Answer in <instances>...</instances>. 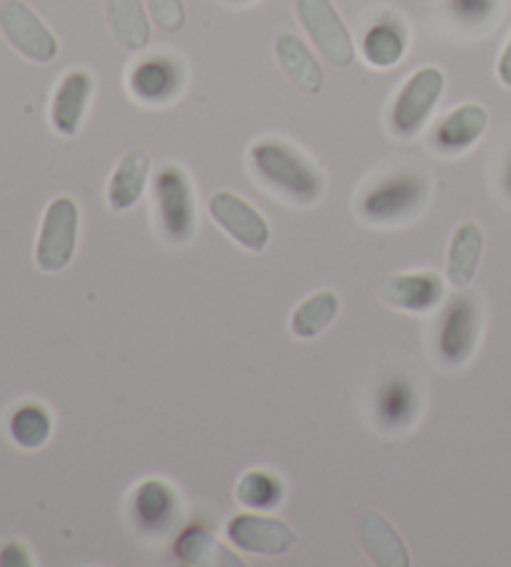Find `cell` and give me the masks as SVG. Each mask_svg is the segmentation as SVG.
I'll list each match as a JSON object with an SVG mask.
<instances>
[{"label":"cell","mask_w":511,"mask_h":567,"mask_svg":"<svg viewBox=\"0 0 511 567\" xmlns=\"http://www.w3.org/2000/svg\"><path fill=\"white\" fill-rule=\"evenodd\" d=\"M248 158L254 178L292 205H312L324 195L322 173L290 143L280 138L258 141Z\"/></svg>","instance_id":"6da1fadb"},{"label":"cell","mask_w":511,"mask_h":567,"mask_svg":"<svg viewBox=\"0 0 511 567\" xmlns=\"http://www.w3.org/2000/svg\"><path fill=\"white\" fill-rule=\"evenodd\" d=\"M429 200V181L425 173L399 168L382 175L359 195V218L372 225H395L411 220L425 210Z\"/></svg>","instance_id":"7a4b0ae2"},{"label":"cell","mask_w":511,"mask_h":567,"mask_svg":"<svg viewBox=\"0 0 511 567\" xmlns=\"http://www.w3.org/2000/svg\"><path fill=\"white\" fill-rule=\"evenodd\" d=\"M153 200L163 236L173 246H188L198 230V205L188 173L180 165H163L153 183Z\"/></svg>","instance_id":"3957f363"},{"label":"cell","mask_w":511,"mask_h":567,"mask_svg":"<svg viewBox=\"0 0 511 567\" xmlns=\"http://www.w3.org/2000/svg\"><path fill=\"white\" fill-rule=\"evenodd\" d=\"M441 93H445V73L439 68L427 65L411 73L392 103L389 131L401 141L415 138L435 113Z\"/></svg>","instance_id":"277c9868"},{"label":"cell","mask_w":511,"mask_h":567,"mask_svg":"<svg viewBox=\"0 0 511 567\" xmlns=\"http://www.w3.org/2000/svg\"><path fill=\"white\" fill-rule=\"evenodd\" d=\"M481 308L469 292L451 298L441 310L437 326V355L447 368H461L469 363L479 346Z\"/></svg>","instance_id":"5b68a950"},{"label":"cell","mask_w":511,"mask_h":567,"mask_svg":"<svg viewBox=\"0 0 511 567\" xmlns=\"http://www.w3.org/2000/svg\"><path fill=\"white\" fill-rule=\"evenodd\" d=\"M77 246V205L67 195L48 205L41 238H38L35 262L45 272L63 270L75 256Z\"/></svg>","instance_id":"8992f818"},{"label":"cell","mask_w":511,"mask_h":567,"mask_svg":"<svg viewBox=\"0 0 511 567\" xmlns=\"http://www.w3.org/2000/svg\"><path fill=\"white\" fill-rule=\"evenodd\" d=\"M302 28L317 45V51L334 65H350L355 58V43L332 0H298Z\"/></svg>","instance_id":"52a82bcc"},{"label":"cell","mask_w":511,"mask_h":567,"mask_svg":"<svg viewBox=\"0 0 511 567\" xmlns=\"http://www.w3.org/2000/svg\"><path fill=\"white\" fill-rule=\"evenodd\" d=\"M127 87L135 101L145 105H167L182 93L185 68L173 55H145L127 73Z\"/></svg>","instance_id":"ba28073f"},{"label":"cell","mask_w":511,"mask_h":567,"mask_svg":"<svg viewBox=\"0 0 511 567\" xmlns=\"http://www.w3.org/2000/svg\"><path fill=\"white\" fill-rule=\"evenodd\" d=\"M0 31L15 51L35 63H51L58 55L55 35L21 0H6L0 8Z\"/></svg>","instance_id":"9c48e42d"},{"label":"cell","mask_w":511,"mask_h":567,"mask_svg":"<svg viewBox=\"0 0 511 567\" xmlns=\"http://www.w3.org/2000/svg\"><path fill=\"white\" fill-rule=\"evenodd\" d=\"M208 208H210L212 220L222 225L225 233H228L232 240H238L242 248L260 252L264 250V246H268L270 240L268 220H264L262 213L254 210L248 200L240 198V195H234L230 190L215 193L208 203Z\"/></svg>","instance_id":"30bf717a"},{"label":"cell","mask_w":511,"mask_h":567,"mask_svg":"<svg viewBox=\"0 0 511 567\" xmlns=\"http://www.w3.org/2000/svg\"><path fill=\"white\" fill-rule=\"evenodd\" d=\"M489 125V113L484 105L479 103H465L449 111L445 118H441L435 131H431V148L437 153L447 155H461L467 153L471 145H477L481 135H484Z\"/></svg>","instance_id":"8fae6325"},{"label":"cell","mask_w":511,"mask_h":567,"mask_svg":"<svg viewBox=\"0 0 511 567\" xmlns=\"http://www.w3.org/2000/svg\"><path fill=\"white\" fill-rule=\"evenodd\" d=\"M228 537L244 553L258 555H282L294 545V533L278 517L264 515H234L228 523Z\"/></svg>","instance_id":"7c38bea8"},{"label":"cell","mask_w":511,"mask_h":567,"mask_svg":"<svg viewBox=\"0 0 511 567\" xmlns=\"http://www.w3.org/2000/svg\"><path fill=\"white\" fill-rule=\"evenodd\" d=\"M178 493L165 481H145L133 493L131 513L135 525L147 535H165L173 523L178 520Z\"/></svg>","instance_id":"4fadbf2b"},{"label":"cell","mask_w":511,"mask_h":567,"mask_svg":"<svg viewBox=\"0 0 511 567\" xmlns=\"http://www.w3.org/2000/svg\"><path fill=\"white\" fill-rule=\"evenodd\" d=\"M382 298L389 306L407 312H431L441 298H445V282L435 272H399V276H389L382 280L379 286Z\"/></svg>","instance_id":"5bb4252c"},{"label":"cell","mask_w":511,"mask_h":567,"mask_svg":"<svg viewBox=\"0 0 511 567\" xmlns=\"http://www.w3.org/2000/svg\"><path fill=\"white\" fill-rule=\"evenodd\" d=\"M419 415V393L405 375H392L377 388L375 420L385 433H401Z\"/></svg>","instance_id":"9a60e30c"},{"label":"cell","mask_w":511,"mask_h":567,"mask_svg":"<svg viewBox=\"0 0 511 567\" xmlns=\"http://www.w3.org/2000/svg\"><path fill=\"white\" fill-rule=\"evenodd\" d=\"M407 45L409 33L405 21L395 13H382L367 25L359 51L372 68H392L405 58Z\"/></svg>","instance_id":"2e32d148"},{"label":"cell","mask_w":511,"mask_h":567,"mask_svg":"<svg viewBox=\"0 0 511 567\" xmlns=\"http://www.w3.org/2000/svg\"><path fill=\"white\" fill-rule=\"evenodd\" d=\"M93 87V75L87 71H71L63 78L61 85L55 87L51 105V121L58 133L67 135V138L77 133L87 111V103H91Z\"/></svg>","instance_id":"e0dca14e"},{"label":"cell","mask_w":511,"mask_h":567,"mask_svg":"<svg viewBox=\"0 0 511 567\" xmlns=\"http://www.w3.org/2000/svg\"><path fill=\"white\" fill-rule=\"evenodd\" d=\"M359 543L372 563L382 567H407L409 553L399 533L379 513H365L357 523Z\"/></svg>","instance_id":"ac0fdd59"},{"label":"cell","mask_w":511,"mask_h":567,"mask_svg":"<svg viewBox=\"0 0 511 567\" xmlns=\"http://www.w3.org/2000/svg\"><path fill=\"white\" fill-rule=\"evenodd\" d=\"M147 175H150V155L135 148L117 163L111 183H107V203L115 213H125L143 198Z\"/></svg>","instance_id":"d6986e66"},{"label":"cell","mask_w":511,"mask_h":567,"mask_svg":"<svg viewBox=\"0 0 511 567\" xmlns=\"http://www.w3.org/2000/svg\"><path fill=\"white\" fill-rule=\"evenodd\" d=\"M481 246H484V236L477 223H461L455 230L449 243V260H447V276L455 288H467L477 276V266L481 258Z\"/></svg>","instance_id":"ffe728a7"},{"label":"cell","mask_w":511,"mask_h":567,"mask_svg":"<svg viewBox=\"0 0 511 567\" xmlns=\"http://www.w3.org/2000/svg\"><path fill=\"white\" fill-rule=\"evenodd\" d=\"M274 51H278L280 63L284 73L290 75V81L300 87L304 93H320L322 91V68L314 61V55L307 45H304L298 35L282 33L274 41Z\"/></svg>","instance_id":"44dd1931"},{"label":"cell","mask_w":511,"mask_h":567,"mask_svg":"<svg viewBox=\"0 0 511 567\" xmlns=\"http://www.w3.org/2000/svg\"><path fill=\"white\" fill-rule=\"evenodd\" d=\"M107 18L117 43L127 51H143L150 43V21L143 0H107Z\"/></svg>","instance_id":"7402d4cb"},{"label":"cell","mask_w":511,"mask_h":567,"mask_svg":"<svg viewBox=\"0 0 511 567\" xmlns=\"http://www.w3.org/2000/svg\"><path fill=\"white\" fill-rule=\"evenodd\" d=\"M340 312V298L334 296L330 290H322V292H314L307 300L298 306V310L292 312V320H290V328L298 338L310 340L314 336H320V332L330 326V322L337 318Z\"/></svg>","instance_id":"603a6c76"},{"label":"cell","mask_w":511,"mask_h":567,"mask_svg":"<svg viewBox=\"0 0 511 567\" xmlns=\"http://www.w3.org/2000/svg\"><path fill=\"white\" fill-rule=\"evenodd\" d=\"M175 553L190 565H240L202 525H190L175 543Z\"/></svg>","instance_id":"cb8c5ba5"},{"label":"cell","mask_w":511,"mask_h":567,"mask_svg":"<svg viewBox=\"0 0 511 567\" xmlns=\"http://www.w3.org/2000/svg\"><path fill=\"white\" fill-rule=\"evenodd\" d=\"M234 497L250 511L268 513L284 501V485L274 473L250 471L240 477L238 487H234Z\"/></svg>","instance_id":"d4e9b609"},{"label":"cell","mask_w":511,"mask_h":567,"mask_svg":"<svg viewBox=\"0 0 511 567\" xmlns=\"http://www.w3.org/2000/svg\"><path fill=\"white\" fill-rule=\"evenodd\" d=\"M8 430H11L15 445L23 450H38L51 440L53 417L41 403H25L11 415Z\"/></svg>","instance_id":"484cf974"},{"label":"cell","mask_w":511,"mask_h":567,"mask_svg":"<svg viewBox=\"0 0 511 567\" xmlns=\"http://www.w3.org/2000/svg\"><path fill=\"white\" fill-rule=\"evenodd\" d=\"M447 8L449 16L461 28H471L474 31V28L487 25L497 16L499 0H449Z\"/></svg>","instance_id":"4316f807"},{"label":"cell","mask_w":511,"mask_h":567,"mask_svg":"<svg viewBox=\"0 0 511 567\" xmlns=\"http://www.w3.org/2000/svg\"><path fill=\"white\" fill-rule=\"evenodd\" d=\"M147 8H150L155 23L165 31H178L185 23L182 0H147Z\"/></svg>","instance_id":"83f0119b"},{"label":"cell","mask_w":511,"mask_h":567,"mask_svg":"<svg viewBox=\"0 0 511 567\" xmlns=\"http://www.w3.org/2000/svg\"><path fill=\"white\" fill-rule=\"evenodd\" d=\"M0 565H31V557L21 543H8L0 550Z\"/></svg>","instance_id":"f1b7e54d"},{"label":"cell","mask_w":511,"mask_h":567,"mask_svg":"<svg viewBox=\"0 0 511 567\" xmlns=\"http://www.w3.org/2000/svg\"><path fill=\"white\" fill-rule=\"evenodd\" d=\"M497 73H499V81L504 83L507 87H511V38H509V43L504 45V51H501Z\"/></svg>","instance_id":"f546056e"},{"label":"cell","mask_w":511,"mask_h":567,"mask_svg":"<svg viewBox=\"0 0 511 567\" xmlns=\"http://www.w3.org/2000/svg\"><path fill=\"white\" fill-rule=\"evenodd\" d=\"M501 188H504V195L511 200V153L504 165V175H501Z\"/></svg>","instance_id":"4dcf8cb0"},{"label":"cell","mask_w":511,"mask_h":567,"mask_svg":"<svg viewBox=\"0 0 511 567\" xmlns=\"http://www.w3.org/2000/svg\"><path fill=\"white\" fill-rule=\"evenodd\" d=\"M228 3H232V6H248V3H254V0H228Z\"/></svg>","instance_id":"1f68e13d"}]
</instances>
